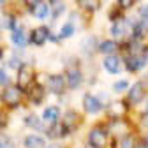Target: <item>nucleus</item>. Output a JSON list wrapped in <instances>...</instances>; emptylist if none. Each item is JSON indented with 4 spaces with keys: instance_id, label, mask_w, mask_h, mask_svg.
<instances>
[{
    "instance_id": "f257e3e1",
    "label": "nucleus",
    "mask_w": 148,
    "mask_h": 148,
    "mask_svg": "<svg viewBox=\"0 0 148 148\" xmlns=\"http://www.w3.org/2000/svg\"><path fill=\"white\" fill-rule=\"evenodd\" d=\"M111 143H113V136L109 132L106 120L94 123L85 136V145L90 148H111Z\"/></svg>"
},
{
    "instance_id": "f03ea898",
    "label": "nucleus",
    "mask_w": 148,
    "mask_h": 148,
    "mask_svg": "<svg viewBox=\"0 0 148 148\" xmlns=\"http://www.w3.org/2000/svg\"><path fill=\"white\" fill-rule=\"evenodd\" d=\"M146 97H148V81L145 78H139L138 81H134L131 85V88H129V92L123 95V99L132 108V111H136L145 102Z\"/></svg>"
},
{
    "instance_id": "7ed1b4c3",
    "label": "nucleus",
    "mask_w": 148,
    "mask_h": 148,
    "mask_svg": "<svg viewBox=\"0 0 148 148\" xmlns=\"http://www.w3.org/2000/svg\"><path fill=\"white\" fill-rule=\"evenodd\" d=\"M122 60H123V67H125V71L129 74H143L148 69V58H146L145 51L122 53Z\"/></svg>"
},
{
    "instance_id": "20e7f679",
    "label": "nucleus",
    "mask_w": 148,
    "mask_h": 148,
    "mask_svg": "<svg viewBox=\"0 0 148 148\" xmlns=\"http://www.w3.org/2000/svg\"><path fill=\"white\" fill-rule=\"evenodd\" d=\"M65 81H67V88L69 90H78L81 88V85L85 83V76H83V71H81V65L78 62V58H71L67 64H65Z\"/></svg>"
},
{
    "instance_id": "39448f33",
    "label": "nucleus",
    "mask_w": 148,
    "mask_h": 148,
    "mask_svg": "<svg viewBox=\"0 0 148 148\" xmlns=\"http://www.w3.org/2000/svg\"><path fill=\"white\" fill-rule=\"evenodd\" d=\"M132 108L127 104V101L123 97L113 99L108 106H106V120H113V118H125V116H132Z\"/></svg>"
},
{
    "instance_id": "423d86ee",
    "label": "nucleus",
    "mask_w": 148,
    "mask_h": 148,
    "mask_svg": "<svg viewBox=\"0 0 148 148\" xmlns=\"http://www.w3.org/2000/svg\"><path fill=\"white\" fill-rule=\"evenodd\" d=\"M81 108H83V113L90 115V116L104 115V111H106V104L97 97V94H92V92L83 94V97H81Z\"/></svg>"
},
{
    "instance_id": "0eeeda50",
    "label": "nucleus",
    "mask_w": 148,
    "mask_h": 148,
    "mask_svg": "<svg viewBox=\"0 0 148 148\" xmlns=\"http://www.w3.org/2000/svg\"><path fill=\"white\" fill-rule=\"evenodd\" d=\"M131 28H132V21L131 18H118V20L113 21V25H111V39H115L118 42H125L131 39Z\"/></svg>"
},
{
    "instance_id": "6e6552de",
    "label": "nucleus",
    "mask_w": 148,
    "mask_h": 148,
    "mask_svg": "<svg viewBox=\"0 0 148 148\" xmlns=\"http://www.w3.org/2000/svg\"><path fill=\"white\" fill-rule=\"evenodd\" d=\"M25 92L20 88V86H5V90L2 92V95H0V99H2V102L7 106V108H11V109H14V108H18L21 102H23V95Z\"/></svg>"
},
{
    "instance_id": "1a4fd4ad",
    "label": "nucleus",
    "mask_w": 148,
    "mask_h": 148,
    "mask_svg": "<svg viewBox=\"0 0 148 148\" xmlns=\"http://www.w3.org/2000/svg\"><path fill=\"white\" fill-rule=\"evenodd\" d=\"M62 123L65 125V129L69 131V134L72 136L74 132H78L83 127V115L76 109H67L62 115Z\"/></svg>"
},
{
    "instance_id": "9d476101",
    "label": "nucleus",
    "mask_w": 148,
    "mask_h": 148,
    "mask_svg": "<svg viewBox=\"0 0 148 148\" xmlns=\"http://www.w3.org/2000/svg\"><path fill=\"white\" fill-rule=\"evenodd\" d=\"M46 90L49 92V94L57 95V97H62L65 92L69 90L65 76H64V74H49L48 81H46Z\"/></svg>"
},
{
    "instance_id": "9b49d317",
    "label": "nucleus",
    "mask_w": 148,
    "mask_h": 148,
    "mask_svg": "<svg viewBox=\"0 0 148 148\" xmlns=\"http://www.w3.org/2000/svg\"><path fill=\"white\" fill-rule=\"evenodd\" d=\"M102 69L109 74V76H118L125 71L122 55H109V57H102Z\"/></svg>"
},
{
    "instance_id": "f8f14e48",
    "label": "nucleus",
    "mask_w": 148,
    "mask_h": 148,
    "mask_svg": "<svg viewBox=\"0 0 148 148\" xmlns=\"http://www.w3.org/2000/svg\"><path fill=\"white\" fill-rule=\"evenodd\" d=\"M141 134L139 131H132V132H127L123 136H118L113 139L111 143V148H136L138 141H139Z\"/></svg>"
},
{
    "instance_id": "ddd939ff",
    "label": "nucleus",
    "mask_w": 148,
    "mask_h": 148,
    "mask_svg": "<svg viewBox=\"0 0 148 148\" xmlns=\"http://www.w3.org/2000/svg\"><path fill=\"white\" fill-rule=\"evenodd\" d=\"M34 78H35V72H34V69L30 65H23V67L18 69V78L16 79H18V86H20L23 92L28 90L34 85Z\"/></svg>"
},
{
    "instance_id": "4468645a",
    "label": "nucleus",
    "mask_w": 148,
    "mask_h": 148,
    "mask_svg": "<svg viewBox=\"0 0 148 148\" xmlns=\"http://www.w3.org/2000/svg\"><path fill=\"white\" fill-rule=\"evenodd\" d=\"M46 86L42 85V83H34L28 90H27V97H28V101L34 104V106H41L42 102H44V99H46Z\"/></svg>"
},
{
    "instance_id": "2eb2a0df",
    "label": "nucleus",
    "mask_w": 148,
    "mask_h": 148,
    "mask_svg": "<svg viewBox=\"0 0 148 148\" xmlns=\"http://www.w3.org/2000/svg\"><path fill=\"white\" fill-rule=\"evenodd\" d=\"M62 115H64V111L60 109V106L53 104V106H46V108L42 109V115H41V118H42V122H44V123L49 127V125L58 123V122L62 120Z\"/></svg>"
},
{
    "instance_id": "dca6fc26",
    "label": "nucleus",
    "mask_w": 148,
    "mask_h": 148,
    "mask_svg": "<svg viewBox=\"0 0 148 148\" xmlns=\"http://www.w3.org/2000/svg\"><path fill=\"white\" fill-rule=\"evenodd\" d=\"M48 143H49L48 138L39 132H30V134L23 136V139H21L23 148H46Z\"/></svg>"
},
{
    "instance_id": "f3484780",
    "label": "nucleus",
    "mask_w": 148,
    "mask_h": 148,
    "mask_svg": "<svg viewBox=\"0 0 148 148\" xmlns=\"http://www.w3.org/2000/svg\"><path fill=\"white\" fill-rule=\"evenodd\" d=\"M97 53H101L102 57H109V55H122V42L115 39H102L99 42Z\"/></svg>"
},
{
    "instance_id": "a211bd4d",
    "label": "nucleus",
    "mask_w": 148,
    "mask_h": 148,
    "mask_svg": "<svg viewBox=\"0 0 148 148\" xmlns=\"http://www.w3.org/2000/svg\"><path fill=\"white\" fill-rule=\"evenodd\" d=\"M49 37H51V30L46 25H41L30 32V42L34 46H44L49 41Z\"/></svg>"
},
{
    "instance_id": "6ab92c4d",
    "label": "nucleus",
    "mask_w": 148,
    "mask_h": 148,
    "mask_svg": "<svg viewBox=\"0 0 148 148\" xmlns=\"http://www.w3.org/2000/svg\"><path fill=\"white\" fill-rule=\"evenodd\" d=\"M23 123H25V127L32 129L34 132H39V134H44L46 129H48V125L42 122V118H41L39 115H35V113H28V115L23 118Z\"/></svg>"
},
{
    "instance_id": "aec40b11",
    "label": "nucleus",
    "mask_w": 148,
    "mask_h": 148,
    "mask_svg": "<svg viewBox=\"0 0 148 148\" xmlns=\"http://www.w3.org/2000/svg\"><path fill=\"white\" fill-rule=\"evenodd\" d=\"M11 41H12V44H16V46L25 48V46L30 42V35L27 34V30H25V28L18 27L16 30H12V32H11Z\"/></svg>"
},
{
    "instance_id": "412c9836",
    "label": "nucleus",
    "mask_w": 148,
    "mask_h": 148,
    "mask_svg": "<svg viewBox=\"0 0 148 148\" xmlns=\"http://www.w3.org/2000/svg\"><path fill=\"white\" fill-rule=\"evenodd\" d=\"M99 42L101 41H97V37H94V35L83 39V42H81V53L85 55V57H92V55H95V51L99 48Z\"/></svg>"
},
{
    "instance_id": "4be33fe9",
    "label": "nucleus",
    "mask_w": 148,
    "mask_h": 148,
    "mask_svg": "<svg viewBox=\"0 0 148 148\" xmlns=\"http://www.w3.org/2000/svg\"><path fill=\"white\" fill-rule=\"evenodd\" d=\"M131 85H132V81L129 78H120V79L113 81V85H111V92L116 94V95H125L129 92V88H131Z\"/></svg>"
},
{
    "instance_id": "5701e85b",
    "label": "nucleus",
    "mask_w": 148,
    "mask_h": 148,
    "mask_svg": "<svg viewBox=\"0 0 148 148\" xmlns=\"http://www.w3.org/2000/svg\"><path fill=\"white\" fill-rule=\"evenodd\" d=\"M74 32H76V27H74L72 21H67L62 25L60 32H58V39L60 41H65V39H71V37L74 35Z\"/></svg>"
},
{
    "instance_id": "b1692460",
    "label": "nucleus",
    "mask_w": 148,
    "mask_h": 148,
    "mask_svg": "<svg viewBox=\"0 0 148 148\" xmlns=\"http://www.w3.org/2000/svg\"><path fill=\"white\" fill-rule=\"evenodd\" d=\"M34 16L37 18V20H46V18L49 16V5L46 2H39L34 7Z\"/></svg>"
},
{
    "instance_id": "393cba45",
    "label": "nucleus",
    "mask_w": 148,
    "mask_h": 148,
    "mask_svg": "<svg viewBox=\"0 0 148 148\" xmlns=\"http://www.w3.org/2000/svg\"><path fill=\"white\" fill-rule=\"evenodd\" d=\"M76 4L81 11H86V12H95L97 7H99V0H76Z\"/></svg>"
},
{
    "instance_id": "a878e982",
    "label": "nucleus",
    "mask_w": 148,
    "mask_h": 148,
    "mask_svg": "<svg viewBox=\"0 0 148 148\" xmlns=\"http://www.w3.org/2000/svg\"><path fill=\"white\" fill-rule=\"evenodd\" d=\"M64 12H65V4H62V2H55V4H53V12H51L53 20H57V18H60Z\"/></svg>"
},
{
    "instance_id": "bb28decb",
    "label": "nucleus",
    "mask_w": 148,
    "mask_h": 148,
    "mask_svg": "<svg viewBox=\"0 0 148 148\" xmlns=\"http://www.w3.org/2000/svg\"><path fill=\"white\" fill-rule=\"evenodd\" d=\"M4 23H5L4 27H5V28H9L11 32L18 28V27H16V25H18V23H16V18H14L12 14H5V16H4Z\"/></svg>"
},
{
    "instance_id": "cd10ccee",
    "label": "nucleus",
    "mask_w": 148,
    "mask_h": 148,
    "mask_svg": "<svg viewBox=\"0 0 148 148\" xmlns=\"http://www.w3.org/2000/svg\"><path fill=\"white\" fill-rule=\"evenodd\" d=\"M23 65H25V64L21 62V58L18 57V55H14V57L9 60V67H11V69H20V67H23Z\"/></svg>"
},
{
    "instance_id": "c85d7f7f",
    "label": "nucleus",
    "mask_w": 148,
    "mask_h": 148,
    "mask_svg": "<svg viewBox=\"0 0 148 148\" xmlns=\"http://www.w3.org/2000/svg\"><path fill=\"white\" fill-rule=\"evenodd\" d=\"M138 16H139V20H143V21L148 23V4H145V5H141L138 9Z\"/></svg>"
},
{
    "instance_id": "c756f323",
    "label": "nucleus",
    "mask_w": 148,
    "mask_h": 148,
    "mask_svg": "<svg viewBox=\"0 0 148 148\" xmlns=\"http://www.w3.org/2000/svg\"><path fill=\"white\" fill-rule=\"evenodd\" d=\"M134 2H136V0H116V4H118V7H120L122 11L131 9V7L134 5Z\"/></svg>"
},
{
    "instance_id": "7c9ffc66",
    "label": "nucleus",
    "mask_w": 148,
    "mask_h": 148,
    "mask_svg": "<svg viewBox=\"0 0 148 148\" xmlns=\"http://www.w3.org/2000/svg\"><path fill=\"white\" fill-rule=\"evenodd\" d=\"M9 83V78H7V72L4 69H0V86H5Z\"/></svg>"
},
{
    "instance_id": "2f4dec72",
    "label": "nucleus",
    "mask_w": 148,
    "mask_h": 148,
    "mask_svg": "<svg viewBox=\"0 0 148 148\" xmlns=\"http://www.w3.org/2000/svg\"><path fill=\"white\" fill-rule=\"evenodd\" d=\"M46 148H65V146L62 143H58V141H51V143H48Z\"/></svg>"
},
{
    "instance_id": "473e14b6",
    "label": "nucleus",
    "mask_w": 148,
    "mask_h": 148,
    "mask_svg": "<svg viewBox=\"0 0 148 148\" xmlns=\"http://www.w3.org/2000/svg\"><path fill=\"white\" fill-rule=\"evenodd\" d=\"M136 148H148V145H146V143H145V141H143V139L139 138V141H138V145H136Z\"/></svg>"
},
{
    "instance_id": "72a5a7b5",
    "label": "nucleus",
    "mask_w": 148,
    "mask_h": 148,
    "mask_svg": "<svg viewBox=\"0 0 148 148\" xmlns=\"http://www.w3.org/2000/svg\"><path fill=\"white\" fill-rule=\"evenodd\" d=\"M141 139L148 145V131H145V132H141Z\"/></svg>"
},
{
    "instance_id": "f704fd0d",
    "label": "nucleus",
    "mask_w": 148,
    "mask_h": 148,
    "mask_svg": "<svg viewBox=\"0 0 148 148\" xmlns=\"http://www.w3.org/2000/svg\"><path fill=\"white\" fill-rule=\"evenodd\" d=\"M2 58H4V49L0 48V60H2Z\"/></svg>"
},
{
    "instance_id": "c9c22d12",
    "label": "nucleus",
    "mask_w": 148,
    "mask_h": 148,
    "mask_svg": "<svg viewBox=\"0 0 148 148\" xmlns=\"http://www.w3.org/2000/svg\"><path fill=\"white\" fill-rule=\"evenodd\" d=\"M78 148H90V146H86V145H81V146H78Z\"/></svg>"
},
{
    "instance_id": "e433bc0d",
    "label": "nucleus",
    "mask_w": 148,
    "mask_h": 148,
    "mask_svg": "<svg viewBox=\"0 0 148 148\" xmlns=\"http://www.w3.org/2000/svg\"><path fill=\"white\" fill-rule=\"evenodd\" d=\"M0 28H2V23H0Z\"/></svg>"
}]
</instances>
